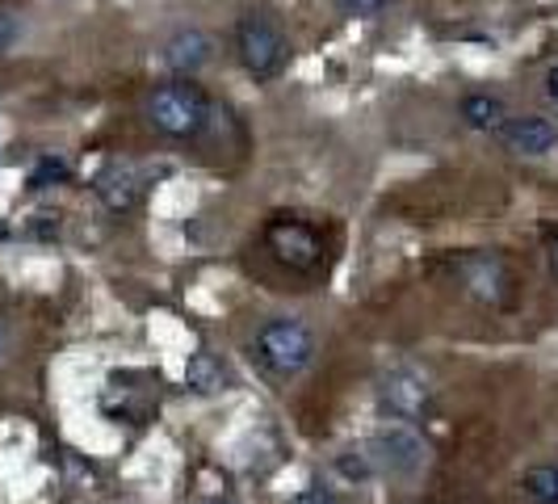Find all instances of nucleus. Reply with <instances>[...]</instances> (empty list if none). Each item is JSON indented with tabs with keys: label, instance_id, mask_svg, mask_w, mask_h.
Here are the masks:
<instances>
[{
	"label": "nucleus",
	"instance_id": "f257e3e1",
	"mask_svg": "<svg viewBox=\"0 0 558 504\" xmlns=\"http://www.w3.org/2000/svg\"><path fill=\"white\" fill-rule=\"evenodd\" d=\"M215 118H219V110H215L210 93L194 81H165L147 97V122L168 140H202L215 127Z\"/></svg>",
	"mask_w": 558,
	"mask_h": 504
},
{
	"label": "nucleus",
	"instance_id": "f03ea898",
	"mask_svg": "<svg viewBox=\"0 0 558 504\" xmlns=\"http://www.w3.org/2000/svg\"><path fill=\"white\" fill-rule=\"evenodd\" d=\"M252 358L269 379L290 383L315 362V333L294 315H274L252 336Z\"/></svg>",
	"mask_w": 558,
	"mask_h": 504
},
{
	"label": "nucleus",
	"instance_id": "7ed1b4c3",
	"mask_svg": "<svg viewBox=\"0 0 558 504\" xmlns=\"http://www.w3.org/2000/svg\"><path fill=\"white\" fill-rule=\"evenodd\" d=\"M365 458H369L374 476H387L395 483H416L428 463V446L416 433V424L383 420V429L365 442Z\"/></svg>",
	"mask_w": 558,
	"mask_h": 504
},
{
	"label": "nucleus",
	"instance_id": "20e7f679",
	"mask_svg": "<svg viewBox=\"0 0 558 504\" xmlns=\"http://www.w3.org/2000/svg\"><path fill=\"white\" fill-rule=\"evenodd\" d=\"M235 59L248 72L252 81H274L281 76L286 59H290V43L274 17L265 13H244L235 22Z\"/></svg>",
	"mask_w": 558,
	"mask_h": 504
},
{
	"label": "nucleus",
	"instance_id": "39448f33",
	"mask_svg": "<svg viewBox=\"0 0 558 504\" xmlns=\"http://www.w3.org/2000/svg\"><path fill=\"white\" fill-rule=\"evenodd\" d=\"M378 408L387 420L399 424H416L433 412V387L416 365H395L378 379Z\"/></svg>",
	"mask_w": 558,
	"mask_h": 504
},
{
	"label": "nucleus",
	"instance_id": "423d86ee",
	"mask_svg": "<svg viewBox=\"0 0 558 504\" xmlns=\"http://www.w3.org/2000/svg\"><path fill=\"white\" fill-rule=\"evenodd\" d=\"M453 274H458V281H462L475 299L492 303V308H504V303L512 299V274H508V265H504L500 256L471 252V256H462V261L453 265Z\"/></svg>",
	"mask_w": 558,
	"mask_h": 504
},
{
	"label": "nucleus",
	"instance_id": "0eeeda50",
	"mask_svg": "<svg viewBox=\"0 0 558 504\" xmlns=\"http://www.w3.org/2000/svg\"><path fill=\"white\" fill-rule=\"evenodd\" d=\"M496 140L517 152V156H530V160H542V156H555L558 152V127L542 113H508L504 127L496 131Z\"/></svg>",
	"mask_w": 558,
	"mask_h": 504
},
{
	"label": "nucleus",
	"instance_id": "6e6552de",
	"mask_svg": "<svg viewBox=\"0 0 558 504\" xmlns=\"http://www.w3.org/2000/svg\"><path fill=\"white\" fill-rule=\"evenodd\" d=\"M269 249L278 261H286L290 269H315L319 256H324V244H319V231L303 219H274L269 231H265Z\"/></svg>",
	"mask_w": 558,
	"mask_h": 504
},
{
	"label": "nucleus",
	"instance_id": "1a4fd4ad",
	"mask_svg": "<svg viewBox=\"0 0 558 504\" xmlns=\"http://www.w3.org/2000/svg\"><path fill=\"white\" fill-rule=\"evenodd\" d=\"M147 185H151V177H147L140 165H126V160H113V165H106L101 172H97V181H93L97 197L110 206L113 215L135 211V206H140V197L147 194Z\"/></svg>",
	"mask_w": 558,
	"mask_h": 504
},
{
	"label": "nucleus",
	"instance_id": "9d476101",
	"mask_svg": "<svg viewBox=\"0 0 558 504\" xmlns=\"http://www.w3.org/2000/svg\"><path fill=\"white\" fill-rule=\"evenodd\" d=\"M215 56V43L202 29H177L165 43V63L172 72H181V81H190L194 72H202Z\"/></svg>",
	"mask_w": 558,
	"mask_h": 504
},
{
	"label": "nucleus",
	"instance_id": "9b49d317",
	"mask_svg": "<svg viewBox=\"0 0 558 504\" xmlns=\"http://www.w3.org/2000/svg\"><path fill=\"white\" fill-rule=\"evenodd\" d=\"M185 387L194 395H223L231 387V374H227V365L210 349H197L185 362Z\"/></svg>",
	"mask_w": 558,
	"mask_h": 504
},
{
	"label": "nucleus",
	"instance_id": "f8f14e48",
	"mask_svg": "<svg viewBox=\"0 0 558 504\" xmlns=\"http://www.w3.org/2000/svg\"><path fill=\"white\" fill-rule=\"evenodd\" d=\"M462 122L471 127V131H487V135H496L504 127V118H508V106H504L496 93H466L462 97Z\"/></svg>",
	"mask_w": 558,
	"mask_h": 504
},
{
	"label": "nucleus",
	"instance_id": "ddd939ff",
	"mask_svg": "<svg viewBox=\"0 0 558 504\" xmlns=\"http://www.w3.org/2000/svg\"><path fill=\"white\" fill-rule=\"evenodd\" d=\"M521 483L533 504H558V463H537L525 471Z\"/></svg>",
	"mask_w": 558,
	"mask_h": 504
},
{
	"label": "nucleus",
	"instance_id": "4468645a",
	"mask_svg": "<svg viewBox=\"0 0 558 504\" xmlns=\"http://www.w3.org/2000/svg\"><path fill=\"white\" fill-rule=\"evenodd\" d=\"M56 181H68V165H63L59 156H43L38 168L29 172V190H47V185H56Z\"/></svg>",
	"mask_w": 558,
	"mask_h": 504
},
{
	"label": "nucleus",
	"instance_id": "2eb2a0df",
	"mask_svg": "<svg viewBox=\"0 0 558 504\" xmlns=\"http://www.w3.org/2000/svg\"><path fill=\"white\" fill-rule=\"evenodd\" d=\"M290 504H340V496H336L328 483H307Z\"/></svg>",
	"mask_w": 558,
	"mask_h": 504
},
{
	"label": "nucleus",
	"instance_id": "dca6fc26",
	"mask_svg": "<svg viewBox=\"0 0 558 504\" xmlns=\"http://www.w3.org/2000/svg\"><path fill=\"white\" fill-rule=\"evenodd\" d=\"M29 236H34V240H56V236H59V219H56V215H34V224H29Z\"/></svg>",
	"mask_w": 558,
	"mask_h": 504
},
{
	"label": "nucleus",
	"instance_id": "f3484780",
	"mask_svg": "<svg viewBox=\"0 0 558 504\" xmlns=\"http://www.w3.org/2000/svg\"><path fill=\"white\" fill-rule=\"evenodd\" d=\"M383 4H387V0H340V9L353 13V17H374Z\"/></svg>",
	"mask_w": 558,
	"mask_h": 504
},
{
	"label": "nucleus",
	"instance_id": "a211bd4d",
	"mask_svg": "<svg viewBox=\"0 0 558 504\" xmlns=\"http://www.w3.org/2000/svg\"><path fill=\"white\" fill-rule=\"evenodd\" d=\"M13 34H17V26H13V22L0 13V47H9V43H13Z\"/></svg>",
	"mask_w": 558,
	"mask_h": 504
},
{
	"label": "nucleus",
	"instance_id": "6ab92c4d",
	"mask_svg": "<svg viewBox=\"0 0 558 504\" xmlns=\"http://www.w3.org/2000/svg\"><path fill=\"white\" fill-rule=\"evenodd\" d=\"M546 97H550V101L558 106V63L550 68V72H546Z\"/></svg>",
	"mask_w": 558,
	"mask_h": 504
},
{
	"label": "nucleus",
	"instance_id": "aec40b11",
	"mask_svg": "<svg viewBox=\"0 0 558 504\" xmlns=\"http://www.w3.org/2000/svg\"><path fill=\"white\" fill-rule=\"evenodd\" d=\"M546 261H550V274L558 281V240H550V252H546Z\"/></svg>",
	"mask_w": 558,
	"mask_h": 504
},
{
	"label": "nucleus",
	"instance_id": "412c9836",
	"mask_svg": "<svg viewBox=\"0 0 558 504\" xmlns=\"http://www.w3.org/2000/svg\"><path fill=\"white\" fill-rule=\"evenodd\" d=\"M0 240H9V227H4V224H0Z\"/></svg>",
	"mask_w": 558,
	"mask_h": 504
},
{
	"label": "nucleus",
	"instance_id": "4be33fe9",
	"mask_svg": "<svg viewBox=\"0 0 558 504\" xmlns=\"http://www.w3.org/2000/svg\"><path fill=\"white\" fill-rule=\"evenodd\" d=\"M206 504H231V501H206Z\"/></svg>",
	"mask_w": 558,
	"mask_h": 504
},
{
	"label": "nucleus",
	"instance_id": "5701e85b",
	"mask_svg": "<svg viewBox=\"0 0 558 504\" xmlns=\"http://www.w3.org/2000/svg\"><path fill=\"white\" fill-rule=\"evenodd\" d=\"M0 345H4V340H0Z\"/></svg>",
	"mask_w": 558,
	"mask_h": 504
}]
</instances>
